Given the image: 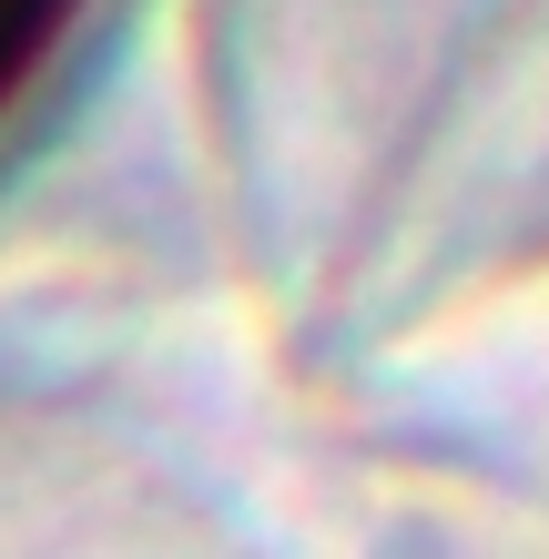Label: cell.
Wrapping results in <instances>:
<instances>
[{
    "label": "cell",
    "mask_w": 549,
    "mask_h": 559,
    "mask_svg": "<svg viewBox=\"0 0 549 559\" xmlns=\"http://www.w3.org/2000/svg\"><path fill=\"white\" fill-rule=\"evenodd\" d=\"M92 11H103V0H0V143H11V122L31 112V92L72 61Z\"/></svg>",
    "instance_id": "6da1fadb"
}]
</instances>
